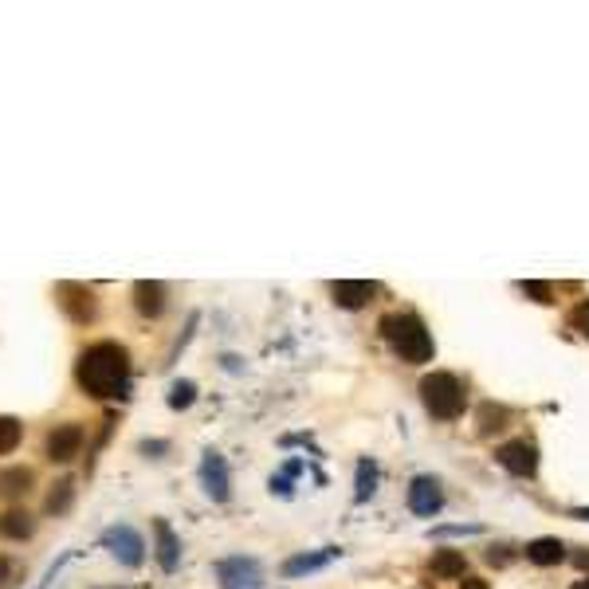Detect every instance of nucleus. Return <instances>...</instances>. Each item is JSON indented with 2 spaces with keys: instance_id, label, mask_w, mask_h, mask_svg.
<instances>
[{
  "instance_id": "11",
  "label": "nucleus",
  "mask_w": 589,
  "mask_h": 589,
  "mask_svg": "<svg viewBox=\"0 0 589 589\" xmlns=\"http://www.w3.org/2000/svg\"><path fill=\"white\" fill-rule=\"evenodd\" d=\"M153 539H157V566H162L165 573H174L181 566V539L165 519H153Z\"/></svg>"
},
{
  "instance_id": "26",
  "label": "nucleus",
  "mask_w": 589,
  "mask_h": 589,
  "mask_svg": "<svg viewBox=\"0 0 589 589\" xmlns=\"http://www.w3.org/2000/svg\"><path fill=\"white\" fill-rule=\"evenodd\" d=\"M8 570H12V562H8L5 554H0V585H5V582H8Z\"/></svg>"
},
{
  "instance_id": "31",
  "label": "nucleus",
  "mask_w": 589,
  "mask_h": 589,
  "mask_svg": "<svg viewBox=\"0 0 589 589\" xmlns=\"http://www.w3.org/2000/svg\"><path fill=\"white\" fill-rule=\"evenodd\" d=\"M99 589H126V585H99Z\"/></svg>"
},
{
  "instance_id": "27",
  "label": "nucleus",
  "mask_w": 589,
  "mask_h": 589,
  "mask_svg": "<svg viewBox=\"0 0 589 589\" xmlns=\"http://www.w3.org/2000/svg\"><path fill=\"white\" fill-rule=\"evenodd\" d=\"M460 589H488V582H479V578H464Z\"/></svg>"
},
{
  "instance_id": "18",
  "label": "nucleus",
  "mask_w": 589,
  "mask_h": 589,
  "mask_svg": "<svg viewBox=\"0 0 589 589\" xmlns=\"http://www.w3.org/2000/svg\"><path fill=\"white\" fill-rule=\"evenodd\" d=\"M436 578H464V554L460 550H436L428 566Z\"/></svg>"
},
{
  "instance_id": "24",
  "label": "nucleus",
  "mask_w": 589,
  "mask_h": 589,
  "mask_svg": "<svg viewBox=\"0 0 589 589\" xmlns=\"http://www.w3.org/2000/svg\"><path fill=\"white\" fill-rule=\"evenodd\" d=\"M522 291H527L534 303H550V295H554L550 291V283H522Z\"/></svg>"
},
{
  "instance_id": "1",
  "label": "nucleus",
  "mask_w": 589,
  "mask_h": 589,
  "mask_svg": "<svg viewBox=\"0 0 589 589\" xmlns=\"http://www.w3.org/2000/svg\"><path fill=\"white\" fill-rule=\"evenodd\" d=\"M75 382L83 393L99 401L126 397L130 393V353L118 342H95L79 353L75 362Z\"/></svg>"
},
{
  "instance_id": "22",
  "label": "nucleus",
  "mask_w": 589,
  "mask_h": 589,
  "mask_svg": "<svg viewBox=\"0 0 589 589\" xmlns=\"http://www.w3.org/2000/svg\"><path fill=\"white\" fill-rule=\"evenodd\" d=\"M377 491V468L373 464H358V500H370V495Z\"/></svg>"
},
{
  "instance_id": "29",
  "label": "nucleus",
  "mask_w": 589,
  "mask_h": 589,
  "mask_svg": "<svg viewBox=\"0 0 589 589\" xmlns=\"http://www.w3.org/2000/svg\"><path fill=\"white\" fill-rule=\"evenodd\" d=\"M570 589H589V578H582V582H573Z\"/></svg>"
},
{
  "instance_id": "25",
  "label": "nucleus",
  "mask_w": 589,
  "mask_h": 589,
  "mask_svg": "<svg viewBox=\"0 0 589 589\" xmlns=\"http://www.w3.org/2000/svg\"><path fill=\"white\" fill-rule=\"evenodd\" d=\"M68 562H71V550H68V554H63L59 562H51V566H47V573H44V582H39L36 589H47L51 582H56V578H59V570H63V566H68Z\"/></svg>"
},
{
  "instance_id": "16",
  "label": "nucleus",
  "mask_w": 589,
  "mask_h": 589,
  "mask_svg": "<svg viewBox=\"0 0 589 589\" xmlns=\"http://www.w3.org/2000/svg\"><path fill=\"white\" fill-rule=\"evenodd\" d=\"M562 558H566V546H562V539H534V542H527V562H534V566H558Z\"/></svg>"
},
{
  "instance_id": "13",
  "label": "nucleus",
  "mask_w": 589,
  "mask_h": 589,
  "mask_svg": "<svg viewBox=\"0 0 589 589\" xmlns=\"http://www.w3.org/2000/svg\"><path fill=\"white\" fill-rule=\"evenodd\" d=\"M134 307H138V314H146V319H157V314L165 310V283L138 279L134 283Z\"/></svg>"
},
{
  "instance_id": "6",
  "label": "nucleus",
  "mask_w": 589,
  "mask_h": 589,
  "mask_svg": "<svg viewBox=\"0 0 589 589\" xmlns=\"http://www.w3.org/2000/svg\"><path fill=\"white\" fill-rule=\"evenodd\" d=\"M495 460H500V468H507L510 476L531 479L534 471H539V448H534L531 440H507L495 448Z\"/></svg>"
},
{
  "instance_id": "8",
  "label": "nucleus",
  "mask_w": 589,
  "mask_h": 589,
  "mask_svg": "<svg viewBox=\"0 0 589 589\" xmlns=\"http://www.w3.org/2000/svg\"><path fill=\"white\" fill-rule=\"evenodd\" d=\"M56 303L79 326L95 319V291H90V287H83V283H59L56 287Z\"/></svg>"
},
{
  "instance_id": "14",
  "label": "nucleus",
  "mask_w": 589,
  "mask_h": 589,
  "mask_svg": "<svg viewBox=\"0 0 589 589\" xmlns=\"http://www.w3.org/2000/svg\"><path fill=\"white\" fill-rule=\"evenodd\" d=\"M32 468H24V464H16V468H5L0 471V500H8V503H16V500H24V495L32 491Z\"/></svg>"
},
{
  "instance_id": "20",
  "label": "nucleus",
  "mask_w": 589,
  "mask_h": 589,
  "mask_svg": "<svg viewBox=\"0 0 589 589\" xmlns=\"http://www.w3.org/2000/svg\"><path fill=\"white\" fill-rule=\"evenodd\" d=\"M20 436H24V425L16 421V416H0V456L16 452Z\"/></svg>"
},
{
  "instance_id": "21",
  "label": "nucleus",
  "mask_w": 589,
  "mask_h": 589,
  "mask_svg": "<svg viewBox=\"0 0 589 589\" xmlns=\"http://www.w3.org/2000/svg\"><path fill=\"white\" fill-rule=\"evenodd\" d=\"M193 401H196V385L193 382H174V389H169V409H189Z\"/></svg>"
},
{
  "instance_id": "9",
  "label": "nucleus",
  "mask_w": 589,
  "mask_h": 589,
  "mask_svg": "<svg viewBox=\"0 0 589 589\" xmlns=\"http://www.w3.org/2000/svg\"><path fill=\"white\" fill-rule=\"evenodd\" d=\"M201 483H205V491L213 495L216 503H225L228 495H232V476H228V464H225V456L208 448L201 456Z\"/></svg>"
},
{
  "instance_id": "12",
  "label": "nucleus",
  "mask_w": 589,
  "mask_h": 589,
  "mask_svg": "<svg viewBox=\"0 0 589 589\" xmlns=\"http://www.w3.org/2000/svg\"><path fill=\"white\" fill-rule=\"evenodd\" d=\"M331 295H334L338 307L358 310V307H365V303H370V299L377 295V283H370V279H338V283L331 287Z\"/></svg>"
},
{
  "instance_id": "23",
  "label": "nucleus",
  "mask_w": 589,
  "mask_h": 589,
  "mask_svg": "<svg viewBox=\"0 0 589 589\" xmlns=\"http://www.w3.org/2000/svg\"><path fill=\"white\" fill-rule=\"evenodd\" d=\"M570 326H573V331H578L582 338H589V299H585V303L573 307V314H570Z\"/></svg>"
},
{
  "instance_id": "19",
  "label": "nucleus",
  "mask_w": 589,
  "mask_h": 589,
  "mask_svg": "<svg viewBox=\"0 0 589 589\" xmlns=\"http://www.w3.org/2000/svg\"><path fill=\"white\" fill-rule=\"evenodd\" d=\"M71 500H75V479H59V483H51V491L44 500V510H47V515H63V510L71 507Z\"/></svg>"
},
{
  "instance_id": "30",
  "label": "nucleus",
  "mask_w": 589,
  "mask_h": 589,
  "mask_svg": "<svg viewBox=\"0 0 589 589\" xmlns=\"http://www.w3.org/2000/svg\"><path fill=\"white\" fill-rule=\"evenodd\" d=\"M573 515H578V519H589V507H578V510H573Z\"/></svg>"
},
{
  "instance_id": "2",
  "label": "nucleus",
  "mask_w": 589,
  "mask_h": 589,
  "mask_svg": "<svg viewBox=\"0 0 589 589\" xmlns=\"http://www.w3.org/2000/svg\"><path fill=\"white\" fill-rule=\"evenodd\" d=\"M382 334H385V342L393 346V353H397L401 362H409V365H425V362H432V353H436L428 326L416 319V314H385Z\"/></svg>"
},
{
  "instance_id": "17",
  "label": "nucleus",
  "mask_w": 589,
  "mask_h": 589,
  "mask_svg": "<svg viewBox=\"0 0 589 589\" xmlns=\"http://www.w3.org/2000/svg\"><path fill=\"white\" fill-rule=\"evenodd\" d=\"M32 531H36V522L28 510H8V515H0V534L5 539H32Z\"/></svg>"
},
{
  "instance_id": "28",
  "label": "nucleus",
  "mask_w": 589,
  "mask_h": 589,
  "mask_svg": "<svg viewBox=\"0 0 589 589\" xmlns=\"http://www.w3.org/2000/svg\"><path fill=\"white\" fill-rule=\"evenodd\" d=\"M578 566H582V570H589V554H578Z\"/></svg>"
},
{
  "instance_id": "5",
  "label": "nucleus",
  "mask_w": 589,
  "mask_h": 589,
  "mask_svg": "<svg viewBox=\"0 0 589 589\" xmlns=\"http://www.w3.org/2000/svg\"><path fill=\"white\" fill-rule=\"evenodd\" d=\"M102 546H107L122 566H142V558H146V542H142V534L130 527V522H114V527L102 531Z\"/></svg>"
},
{
  "instance_id": "15",
  "label": "nucleus",
  "mask_w": 589,
  "mask_h": 589,
  "mask_svg": "<svg viewBox=\"0 0 589 589\" xmlns=\"http://www.w3.org/2000/svg\"><path fill=\"white\" fill-rule=\"evenodd\" d=\"M334 558H338V550H334V546L319 550V554H295V558H287V562H283V578H303V573H314V570L331 566Z\"/></svg>"
},
{
  "instance_id": "4",
  "label": "nucleus",
  "mask_w": 589,
  "mask_h": 589,
  "mask_svg": "<svg viewBox=\"0 0 589 589\" xmlns=\"http://www.w3.org/2000/svg\"><path fill=\"white\" fill-rule=\"evenodd\" d=\"M216 582L220 589H264V570L256 558L232 554L225 562H216Z\"/></svg>"
},
{
  "instance_id": "7",
  "label": "nucleus",
  "mask_w": 589,
  "mask_h": 589,
  "mask_svg": "<svg viewBox=\"0 0 589 589\" xmlns=\"http://www.w3.org/2000/svg\"><path fill=\"white\" fill-rule=\"evenodd\" d=\"M79 448H83V425H75V421L56 425L44 440V456L51 464H71L79 456Z\"/></svg>"
},
{
  "instance_id": "10",
  "label": "nucleus",
  "mask_w": 589,
  "mask_h": 589,
  "mask_svg": "<svg viewBox=\"0 0 589 589\" xmlns=\"http://www.w3.org/2000/svg\"><path fill=\"white\" fill-rule=\"evenodd\" d=\"M409 507L416 510V515H425V519L436 515V510L444 507V488H440V479L416 476V479L409 483Z\"/></svg>"
},
{
  "instance_id": "3",
  "label": "nucleus",
  "mask_w": 589,
  "mask_h": 589,
  "mask_svg": "<svg viewBox=\"0 0 589 589\" xmlns=\"http://www.w3.org/2000/svg\"><path fill=\"white\" fill-rule=\"evenodd\" d=\"M421 401L428 416L436 421H456L468 409V385L456 373H428L421 382Z\"/></svg>"
}]
</instances>
